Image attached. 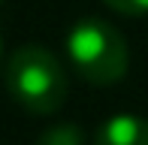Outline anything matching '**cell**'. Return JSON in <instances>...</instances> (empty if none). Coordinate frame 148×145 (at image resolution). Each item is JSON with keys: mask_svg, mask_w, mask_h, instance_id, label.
I'll list each match as a JSON object with an SVG mask.
<instances>
[{"mask_svg": "<svg viewBox=\"0 0 148 145\" xmlns=\"http://www.w3.org/2000/svg\"><path fill=\"white\" fill-rule=\"evenodd\" d=\"M103 3L121 15H145L148 12V0H103Z\"/></svg>", "mask_w": 148, "mask_h": 145, "instance_id": "obj_5", "label": "cell"}, {"mask_svg": "<svg viewBox=\"0 0 148 145\" xmlns=\"http://www.w3.org/2000/svg\"><path fill=\"white\" fill-rule=\"evenodd\" d=\"M0 51H3V39H0Z\"/></svg>", "mask_w": 148, "mask_h": 145, "instance_id": "obj_6", "label": "cell"}, {"mask_svg": "<svg viewBox=\"0 0 148 145\" xmlns=\"http://www.w3.org/2000/svg\"><path fill=\"white\" fill-rule=\"evenodd\" d=\"M66 55L76 76L88 85L109 88L127 76V39L103 18H85L66 36Z\"/></svg>", "mask_w": 148, "mask_h": 145, "instance_id": "obj_2", "label": "cell"}, {"mask_svg": "<svg viewBox=\"0 0 148 145\" xmlns=\"http://www.w3.org/2000/svg\"><path fill=\"white\" fill-rule=\"evenodd\" d=\"M94 145H148V121L139 115H112L97 127Z\"/></svg>", "mask_w": 148, "mask_h": 145, "instance_id": "obj_3", "label": "cell"}, {"mask_svg": "<svg viewBox=\"0 0 148 145\" xmlns=\"http://www.w3.org/2000/svg\"><path fill=\"white\" fill-rule=\"evenodd\" d=\"M6 91L21 109L51 115L66 103L70 76L45 45H21L6 64Z\"/></svg>", "mask_w": 148, "mask_h": 145, "instance_id": "obj_1", "label": "cell"}, {"mask_svg": "<svg viewBox=\"0 0 148 145\" xmlns=\"http://www.w3.org/2000/svg\"><path fill=\"white\" fill-rule=\"evenodd\" d=\"M0 3H3V0H0Z\"/></svg>", "mask_w": 148, "mask_h": 145, "instance_id": "obj_7", "label": "cell"}, {"mask_svg": "<svg viewBox=\"0 0 148 145\" xmlns=\"http://www.w3.org/2000/svg\"><path fill=\"white\" fill-rule=\"evenodd\" d=\"M36 145H85V133L79 124L60 121V124H51L49 130H42Z\"/></svg>", "mask_w": 148, "mask_h": 145, "instance_id": "obj_4", "label": "cell"}]
</instances>
